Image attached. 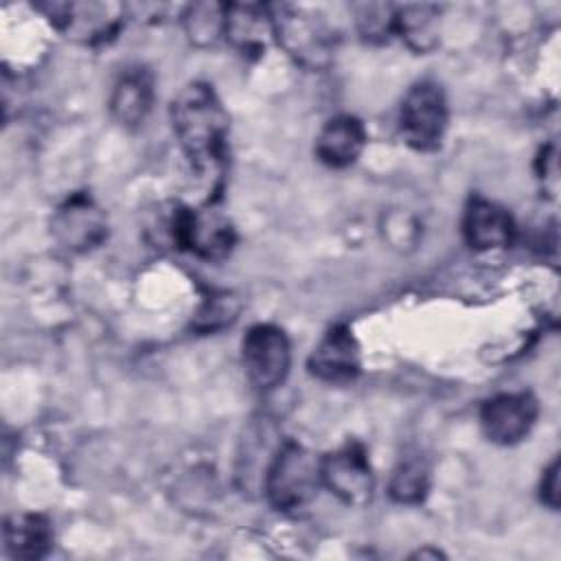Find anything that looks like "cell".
<instances>
[{
	"mask_svg": "<svg viewBox=\"0 0 561 561\" xmlns=\"http://www.w3.org/2000/svg\"><path fill=\"white\" fill-rule=\"evenodd\" d=\"M173 134L193 164L202 175H217L226 158L228 140V112L206 81L186 83L171 101L169 107Z\"/></svg>",
	"mask_w": 561,
	"mask_h": 561,
	"instance_id": "1",
	"label": "cell"
},
{
	"mask_svg": "<svg viewBox=\"0 0 561 561\" xmlns=\"http://www.w3.org/2000/svg\"><path fill=\"white\" fill-rule=\"evenodd\" d=\"M322 486V456L296 440H280L263 476L272 508L289 513L307 506Z\"/></svg>",
	"mask_w": 561,
	"mask_h": 561,
	"instance_id": "2",
	"label": "cell"
},
{
	"mask_svg": "<svg viewBox=\"0 0 561 561\" xmlns=\"http://www.w3.org/2000/svg\"><path fill=\"white\" fill-rule=\"evenodd\" d=\"M270 11L274 39L298 66L307 70H324L333 64L337 37L324 15L294 4H274Z\"/></svg>",
	"mask_w": 561,
	"mask_h": 561,
	"instance_id": "3",
	"label": "cell"
},
{
	"mask_svg": "<svg viewBox=\"0 0 561 561\" xmlns=\"http://www.w3.org/2000/svg\"><path fill=\"white\" fill-rule=\"evenodd\" d=\"M449 123L445 90L432 81H416L403 96L399 110V129L403 140L416 151H434Z\"/></svg>",
	"mask_w": 561,
	"mask_h": 561,
	"instance_id": "4",
	"label": "cell"
},
{
	"mask_svg": "<svg viewBox=\"0 0 561 561\" xmlns=\"http://www.w3.org/2000/svg\"><path fill=\"white\" fill-rule=\"evenodd\" d=\"M39 11L68 39L85 46L110 42L123 26L125 4L118 2H42Z\"/></svg>",
	"mask_w": 561,
	"mask_h": 561,
	"instance_id": "5",
	"label": "cell"
},
{
	"mask_svg": "<svg viewBox=\"0 0 561 561\" xmlns=\"http://www.w3.org/2000/svg\"><path fill=\"white\" fill-rule=\"evenodd\" d=\"M241 364L256 390L270 392L278 388L287 379L291 366L287 333L270 322L250 327L241 340Z\"/></svg>",
	"mask_w": 561,
	"mask_h": 561,
	"instance_id": "6",
	"label": "cell"
},
{
	"mask_svg": "<svg viewBox=\"0 0 561 561\" xmlns=\"http://www.w3.org/2000/svg\"><path fill=\"white\" fill-rule=\"evenodd\" d=\"M322 486L346 506H364L373 500L375 473L364 445L348 440L322 456Z\"/></svg>",
	"mask_w": 561,
	"mask_h": 561,
	"instance_id": "7",
	"label": "cell"
},
{
	"mask_svg": "<svg viewBox=\"0 0 561 561\" xmlns=\"http://www.w3.org/2000/svg\"><path fill=\"white\" fill-rule=\"evenodd\" d=\"M107 215L88 193H72L50 217V232L70 252H90L107 239Z\"/></svg>",
	"mask_w": 561,
	"mask_h": 561,
	"instance_id": "8",
	"label": "cell"
},
{
	"mask_svg": "<svg viewBox=\"0 0 561 561\" xmlns=\"http://www.w3.org/2000/svg\"><path fill=\"white\" fill-rule=\"evenodd\" d=\"M539 403L530 392H500L480 408V425L484 436L495 445H515L535 427Z\"/></svg>",
	"mask_w": 561,
	"mask_h": 561,
	"instance_id": "9",
	"label": "cell"
},
{
	"mask_svg": "<svg viewBox=\"0 0 561 561\" xmlns=\"http://www.w3.org/2000/svg\"><path fill=\"white\" fill-rule=\"evenodd\" d=\"M237 243V230L228 215L217 210L213 204L191 208L186 213L182 252H193L206 261H224L230 256Z\"/></svg>",
	"mask_w": 561,
	"mask_h": 561,
	"instance_id": "10",
	"label": "cell"
},
{
	"mask_svg": "<svg viewBox=\"0 0 561 561\" xmlns=\"http://www.w3.org/2000/svg\"><path fill=\"white\" fill-rule=\"evenodd\" d=\"M309 373L329 383H344L362 368V346L346 324L331 327L309 355Z\"/></svg>",
	"mask_w": 561,
	"mask_h": 561,
	"instance_id": "11",
	"label": "cell"
},
{
	"mask_svg": "<svg viewBox=\"0 0 561 561\" xmlns=\"http://www.w3.org/2000/svg\"><path fill=\"white\" fill-rule=\"evenodd\" d=\"M462 237L473 250H502L515 241L513 215L493 199L471 197L462 213Z\"/></svg>",
	"mask_w": 561,
	"mask_h": 561,
	"instance_id": "12",
	"label": "cell"
},
{
	"mask_svg": "<svg viewBox=\"0 0 561 561\" xmlns=\"http://www.w3.org/2000/svg\"><path fill=\"white\" fill-rule=\"evenodd\" d=\"M224 37L243 57H261L274 39L270 7L256 2L226 4Z\"/></svg>",
	"mask_w": 561,
	"mask_h": 561,
	"instance_id": "13",
	"label": "cell"
},
{
	"mask_svg": "<svg viewBox=\"0 0 561 561\" xmlns=\"http://www.w3.org/2000/svg\"><path fill=\"white\" fill-rule=\"evenodd\" d=\"M156 99L153 75L145 66L125 68L110 94L112 118L127 129H136L145 123Z\"/></svg>",
	"mask_w": 561,
	"mask_h": 561,
	"instance_id": "14",
	"label": "cell"
},
{
	"mask_svg": "<svg viewBox=\"0 0 561 561\" xmlns=\"http://www.w3.org/2000/svg\"><path fill=\"white\" fill-rule=\"evenodd\" d=\"M366 140V127L357 116L337 114L320 127L316 136V156L331 169H346L362 156Z\"/></svg>",
	"mask_w": 561,
	"mask_h": 561,
	"instance_id": "15",
	"label": "cell"
},
{
	"mask_svg": "<svg viewBox=\"0 0 561 561\" xmlns=\"http://www.w3.org/2000/svg\"><path fill=\"white\" fill-rule=\"evenodd\" d=\"M2 541L13 559H44L55 543L53 524L39 513H11L2 526Z\"/></svg>",
	"mask_w": 561,
	"mask_h": 561,
	"instance_id": "16",
	"label": "cell"
},
{
	"mask_svg": "<svg viewBox=\"0 0 561 561\" xmlns=\"http://www.w3.org/2000/svg\"><path fill=\"white\" fill-rule=\"evenodd\" d=\"M394 35L414 53H430L440 37L438 4H403L394 9Z\"/></svg>",
	"mask_w": 561,
	"mask_h": 561,
	"instance_id": "17",
	"label": "cell"
},
{
	"mask_svg": "<svg viewBox=\"0 0 561 561\" xmlns=\"http://www.w3.org/2000/svg\"><path fill=\"white\" fill-rule=\"evenodd\" d=\"M188 206L180 202H162L149 210L145 221V234L151 245L164 250H180L184 239V224H186Z\"/></svg>",
	"mask_w": 561,
	"mask_h": 561,
	"instance_id": "18",
	"label": "cell"
},
{
	"mask_svg": "<svg viewBox=\"0 0 561 561\" xmlns=\"http://www.w3.org/2000/svg\"><path fill=\"white\" fill-rule=\"evenodd\" d=\"M430 467L421 456L403 458L388 480V493L399 504H421L430 493Z\"/></svg>",
	"mask_w": 561,
	"mask_h": 561,
	"instance_id": "19",
	"label": "cell"
},
{
	"mask_svg": "<svg viewBox=\"0 0 561 561\" xmlns=\"http://www.w3.org/2000/svg\"><path fill=\"white\" fill-rule=\"evenodd\" d=\"M226 4L221 2H195L184 7L182 24L184 33L195 46H213L224 37Z\"/></svg>",
	"mask_w": 561,
	"mask_h": 561,
	"instance_id": "20",
	"label": "cell"
},
{
	"mask_svg": "<svg viewBox=\"0 0 561 561\" xmlns=\"http://www.w3.org/2000/svg\"><path fill=\"white\" fill-rule=\"evenodd\" d=\"M394 9L386 2H362L353 4L355 24L366 42L381 44L394 35Z\"/></svg>",
	"mask_w": 561,
	"mask_h": 561,
	"instance_id": "21",
	"label": "cell"
},
{
	"mask_svg": "<svg viewBox=\"0 0 561 561\" xmlns=\"http://www.w3.org/2000/svg\"><path fill=\"white\" fill-rule=\"evenodd\" d=\"M237 311H239V305L234 302L232 294H226V291L213 294L199 307V311L195 316V327L199 331H215V329L228 324L230 320H234Z\"/></svg>",
	"mask_w": 561,
	"mask_h": 561,
	"instance_id": "22",
	"label": "cell"
},
{
	"mask_svg": "<svg viewBox=\"0 0 561 561\" xmlns=\"http://www.w3.org/2000/svg\"><path fill=\"white\" fill-rule=\"evenodd\" d=\"M539 495L548 508H552V511L559 508V458H554L546 467V471L541 476V484H539Z\"/></svg>",
	"mask_w": 561,
	"mask_h": 561,
	"instance_id": "23",
	"label": "cell"
}]
</instances>
